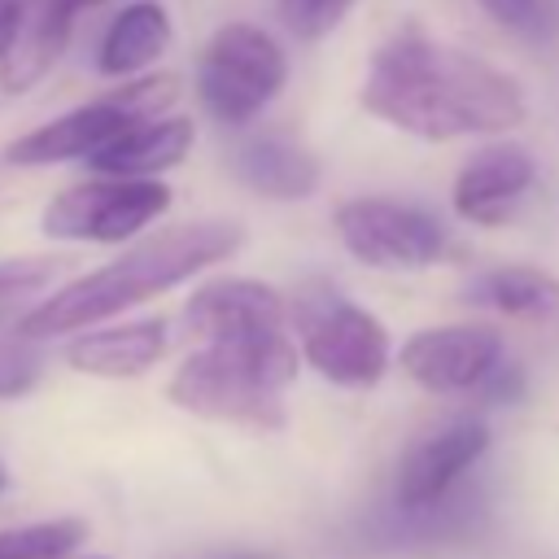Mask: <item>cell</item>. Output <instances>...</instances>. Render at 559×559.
<instances>
[{"label":"cell","mask_w":559,"mask_h":559,"mask_svg":"<svg viewBox=\"0 0 559 559\" xmlns=\"http://www.w3.org/2000/svg\"><path fill=\"white\" fill-rule=\"evenodd\" d=\"M362 105L367 114L419 140L498 135L520 127L528 114L511 74L463 48L437 44L415 26L376 48L362 74Z\"/></svg>","instance_id":"1"},{"label":"cell","mask_w":559,"mask_h":559,"mask_svg":"<svg viewBox=\"0 0 559 559\" xmlns=\"http://www.w3.org/2000/svg\"><path fill=\"white\" fill-rule=\"evenodd\" d=\"M240 245H245V231L236 223H223V218L162 227V231L135 240L131 249H122L114 262L70 280L52 297L22 310L13 332L31 336V341H44V336L96 328L100 319H114V314L192 280L197 271L231 258Z\"/></svg>","instance_id":"2"},{"label":"cell","mask_w":559,"mask_h":559,"mask_svg":"<svg viewBox=\"0 0 559 559\" xmlns=\"http://www.w3.org/2000/svg\"><path fill=\"white\" fill-rule=\"evenodd\" d=\"M297 345L288 332L249 336V341H205L197 354H188L166 393L179 411H192L201 419L223 424H249V428H280L284 402L280 393L297 380Z\"/></svg>","instance_id":"3"},{"label":"cell","mask_w":559,"mask_h":559,"mask_svg":"<svg viewBox=\"0 0 559 559\" xmlns=\"http://www.w3.org/2000/svg\"><path fill=\"white\" fill-rule=\"evenodd\" d=\"M179 100V74H144L131 79L122 87H114L109 96L79 105L26 135H17L4 157L13 166H52V162H87L96 157L109 140H118L131 122L144 118H162L170 105Z\"/></svg>","instance_id":"4"},{"label":"cell","mask_w":559,"mask_h":559,"mask_svg":"<svg viewBox=\"0 0 559 559\" xmlns=\"http://www.w3.org/2000/svg\"><path fill=\"white\" fill-rule=\"evenodd\" d=\"M288 79V57L284 48L249 22H227L210 35L197 61V96L210 118L223 127H245L253 122L284 87Z\"/></svg>","instance_id":"5"},{"label":"cell","mask_w":559,"mask_h":559,"mask_svg":"<svg viewBox=\"0 0 559 559\" xmlns=\"http://www.w3.org/2000/svg\"><path fill=\"white\" fill-rule=\"evenodd\" d=\"M297 328H301V358L332 384L362 389L376 384L389 367V332L384 323L345 301L336 288H314L297 301Z\"/></svg>","instance_id":"6"},{"label":"cell","mask_w":559,"mask_h":559,"mask_svg":"<svg viewBox=\"0 0 559 559\" xmlns=\"http://www.w3.org/2000/svg\"><path fill=\"white\" fill-rule=\"evenodd\" d=\"M170 210V188L162 179H122V175H96L87 183H74L57 192L39 227L52 240H87V245H122L153 218Z\"/></svg>","instance_id":"7"},{"label":"cell","mask_w":559,"mask_h":559,"mask_svg":"<svg viewBox=\"0 0 559 559\" xmlns=\"http://www.w3.org/2000/svg\"><path fill=\"white\" fill-rule=\"evenodd\" d=\"M336 236L341 245L380 271H419L432 266L450 240L445 227L406 201H389V197H354L336 205Z\"/></svg>","instance_id":"8"},{"label":"cell","mask_w":559,"mask_h":559,"mask_svg":"<svg viewBox=\"0 0 559 559\" xmlns=\"http://www.w3.org/2000/svg\"><path fill=\"white\" fill-rule=\"evenodd\" d=\"M489 524V502L480 489H450L445 498L428 507H397L393 498L362 515L354 528L358 550L371 555H437L450 546H467L485 533Z\"/></svg>","instance_id":"9"},{"label":"cell","mask_w":559,"mask_h":559,"mask_svg":"<svg viewBox=\"0 0 559 559\" xmlns=\"http://www.w3.org/2000/svg\"><path fill=\"white\" fill-rule=\"evenodd\" d=\"M498 358H502V336L485 323L424 328L397 354L402 371L428 393H467L485 380V371Z\"/></svg>","instance_id":"10"},{"label":"cell","mask_w":559,"mask_h":559,"mask_svg":"<svg viewBox=\"0 0 559 559\" xmlns=\"http://www.w3.org/2000/svg\"><path fill=\"white\" fill-rule=\"evenodd\" d=\"M489 450V424L476 415H463L437 432H428L424 441H415L393 476V502L397 507H428L437 498H445Z\"/></svg>","instance_id":"11"},{"label":"cell","mask_w":559,"mask_h":559,"mask_svg":"<svg viewBox=\"0 0 559 559\" xmlns=\"http://www.w3.org/2000/svg\"><path fill=\"white\" fill-rule=\"evenodd\" d=\"M188 332L201 341H249L284 332V297L258 280H210L183 306Z\"/></svg>","instance_id":"12"},{"label":"cell","mask_w":559,"mask_h":559,"mask_svg":"<svg viewBox=\"0 0 559 559\" xmlns=\"http://www.w3.org/2000/svg\"><path fill=\"white\" fill-rule=\"evenodd\" d=\"M533 179H537V166H533L528 148H520V144L485 148L454 175V192H450L454 214L476 227H498L524 201Z\"/></svg>","instance_id":"13"},{"label":"cell","mask_w":559,"mask_h":559,"mask_svg":"<svg viewBox=\"0 0 559 559\" xmlns=\"http://www.w3.org/2000/svg\"><path fill=\"white\" fill-rule=\"evenodd\" d=\"M227 166L249 192L271 197V201H301L319 188V175H323L319 157L288 131H262V135L240 140Z\"/></svg>","instance_id":"14"},{"label":"cell","mask_w":559,"mask_h":559,"mask_svg":"<svg viewBox=\"0 0 559 559\" xmlns=\"http://www.w3.org/2000/svg\"><path fill=\"white\" fill-rule=\"evenodd\" d=\"M74 13L79 9H70L66 0H22L17 31L9 39V52L0 57V87L9 96L35 87L57 66V57L70 44Z\"/></svg>","instance_id":"15"},{"label":"cell","mask_w":559,"mask_h":559,"mask_svg":"<svg viewBox=\"0 0 559 559\" xmlns=\"http://www.w3.org/2000/svg\"><path fill=\"white\" fill-rule=\"evenodd\" d=\"M192 140H197L192 118H179V114L144 118V122H131L118 140H109L96 157H87V166L96 175L157 179L162 170H170V166L183 162V153L192 148Z\"/></svg>","instance_id":"16"},{"label":"cell","mask_w":559,"mask_h":559,"mask_svg":"<svg viewBox=\"0 0 559 559\" xmlns=\"http://www.w3.org/2000/svg\"><path fill=\"white\" fill-rule=\"evenodd\" d=\"M162 354H166V323L162 319H140V323L100 328V332L87 328L66 345V362L74 371L105 376V380L144 376Z\"/></svg>","instance_id":"17"},{"label":"cell","mask_w":559,"mask_h":559,"mask_svg":"<svg viewBox=\"0 0 559 559\" xmlns=\"http://www.w3.org/2000/svg\"><path fill=\"white\" fill-rule=\"evenodd\" d=\"M166 48H170V17H166V9L157 0H135V4H127L105 26L96 66L109 79H131V74L148 70Z\"/></svg>","instance_id":"18"},{"label":"cell","mask_w":559,"mask_h":559,"mask_svg":"<svg viewBox=\"0 0 559 559\" xmlns=\"http://www.w3.org/2000/svg\"><path fill=\"white\" fill-rule=\"evenodd\" d=\"M467 301L520 319H546L559 310V280L542 266H493L467 284Z\"/></svg>","instance_id":"19"},{"label":"cell","mask_w":559,"mask_h":559,"mask_svg":"<svg viewBox=\"0 0 559 559\" xmlns=\"http://www.w3.org/2000/svg\"><path fill=\"white\" fill-rule=\"evenodd\" d=\"M83 537H87V520H79V515L4 528L0 533V559H66Z\"/></svg>","instance_id":"20"},{"label":"cell","mask_w":559,"mask_h":559,"mask_svg":"<svg viewBox=\"0 0 559 559\" xmlns=\"http://www.w3.org/2000/svg\"><path fill=\"white\" fill-rule=\"evenodd\" d=\"M480 9L524 39H550L559 31V0H480Z\"/></svg>","instance_id":"21"},{"label":"cell","mask_w":559,"mask_h":559,"mask_svg":"<svg viewBox=\"0 0 559 559\" xmlns=\"http://www.w3.org/2000/svg\"><path fill=\"white\" fill-rule=\"evenodd\" d=\"M44 371V354H39V341L31 336H0V397H22Z\"/></svg>","instance_id":"22"},{"label":"cell","mask_w":559,"mask_h":559,"mask_svg":"<svg viewBox=\"0 0 559 559\" xmlns=\"http://www.w3.org/2000/svg\"><path fill=\"white\" fill-rule=\"evenodd\" d=\"M275 9H280V22L297 39H323L328 31H336L345 22L354 0H275Z\"/></svg>","instance_id":"23"},{"label":"cell","mask_w":559,"mask_h":559,"mask_svg":"<svg viewBox=\"0 0 559 559\" xmlns=\"http://www.w3.org/2000/svg\"><path fill=\"white\" fill-rule=\"evenodd\" d=\"M52 284V262L48 258H13L0 262V319L9 310H17L26 297L44 293Z\"/></svg>","instance_id":"24"},{"label":"cell","mask_w":559,"mask_h":559,"mask_svg":"<svg viewBox=\"0 0 559 559\" xmlns=\"http://www.w3.org/2000/svg\"><path fill=\"white\" fill-rule=\"evenodd\" d=\"M476 393H480V402L485 406H511V402H520V393H524V371L515 367V362H493L489 371H485V380L476 384Z\"/></svg>","instance_id":"25"},{"label":"cell","mask_w":559,"mask_h":559,"mask_svg":"<svg viewBox=\"0 0 559 559\" xmlns=\"http://www.w3.org/2000/svg\"><path fill=\"white\" fill-rule=\"evenodd\" d=\"M17 17H22V0H0V57L9 52V39L17 31Z\"/></svg>","instance_id":"26"},{"label":"cell","mask_w":559,"mask_h":559,"mask_svg":"<svg viewBox=\"0 0 559 559\" xmlns=\"http://www.w3.org/2000/svg\"><path fill=\"white\" fill-rule=\"evenodd\" d=\"M66 4H70V9H83V4H87V9H92V4H105V0H66Z\"/></svg>","instance_id":"27"},{"label":"cell","mask_w":559,"mask_h":559,"mask_svg":"<svg viewBox=\"0 0 559 559\" xmlns=\"http://www.w3.org/2000/svg\"><path fill=\"white\" fill-rule=\"evenodd\" d=\"M4 485H9V472H4V463H0V493H4Z\"/></svg>","instance_id":"28"},{"label":"cell","mask_w":559,"mask_h":559,"mask_svg":"<svg viewBox=\"0 0 559 559\" xmlns=\"http://www.w3.org/2000/svg\"><path fill=\"white\" fill-rule=\"evenodd\" d=\"M96 559H100V555H96Z\"/></svg>","instance_id":"29"}]
</instances>
